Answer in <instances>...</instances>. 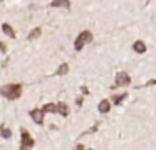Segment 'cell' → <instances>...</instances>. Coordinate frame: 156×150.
Here are the masks:
<instances>
[{
	"mask_svg": "<svg viewBox=\"0 0 156 150\" xmlns=\"http://www.w3.org/2000/svg\"><path fill=\"white\" fill-rule=\"evenodd\" d=\"M0 95H4L9 100H15L22 95V87L19 83H12V85H5L0 88Z\"/></svg>",
	"mask_w": 156,
	"mask_h": 150,
	"instance_id": "6da1fadb",
	"label": "cell"
},
{
	"mask_svg": "<svg viewBox=\"0 0 156 150\" xmlns=\"http://www.w3.org/2000/svg\"><path fill=\"white\" fill-rule=\"evenodd\" d=\"M89 42H92V33L89 32V30H84V32H81V33L77 35V38H76L74 48H76V50H81L82 47H84L86 43H89Z\"/></svg>",
	"mask_w": 156,
	"mask_h": 150,
	"instance_id": "7a4b0ae2",
	"label": "cell"
},
{
	"mask_svg": "<svg viewBox=\"0 0 156 150\" xmlns=\"http://www.w3.org/2000/svg\"><path fill=\"white\" fill-rule=\"evenodd\" d=\"M129 83H131V78H129V75L126 72H119L116 75V87H126Z\"/></svg>",
	"mask_w": 156,
	"mask_h": 150,
	"instance_id": "3957f363",
	"label": "cell"
},
{
	"mask_svg": "<svg viewBox=\"0 0 156 150\" xmlns=\"http://www.w3.org/2000/svg\"><path fill=\"white\" fill-rule=\"evenodd\" d=\"M22 145L20 148H30V147H34V140H32V137L29 135V132L25 128H22Z\"/></svg>",
	"mask_w": 156,
	"mask_h": 150,
	"instance_id": "277c9868",
	"label": "cell"
},
{
	"mask_svg": "<svg viewBox=\"0 0 156 150\" xmlns=\"http://www.w3.org/2000/svg\"><path fill=\"white\" fill-rule=\"evenodd\" d=\"M30 117L37 125H42V123H44V110H41V108L30 110Z\"/></svg>",
	"mask_w": 156,
	"mask_h": 150,
	"instance_id": "5b68a950",
	"label": "cell"
},
{
	"mask_svg": "<svg viewBox=\"0 0 156 150\" xmlns=\"http://www.w3.org/2000/svg\"><path fill=\"white\" fill-rule=\"evenodd\" d=\"M51 7H55V8H57V7L69 8V7H71V2H69V0H52V2H51Z\"/></svg>",
	"mask_w": 156,
	"mask_h": 150,
	"instance_id": "8992f818",
	"label": "cell"
},
{
	"mask_svg": "<svg viewBox=\"0 0 156 150\" xmlns=\"http://www.w3.org/2000/svg\"><path fill=\"white\" fill-rule=\"evenodd\" d=\"M109 110H111V103H109V100H101L99 102V112L101 113H108Z\"/></svg>",
	"mask_w": 156,
	"mask_h": 150,
	"instance_id": "52a82bcc",
	"label": "cell"
},
{
	"mask_svg": "<svg viewBox=\"0 0 156 150\" xmlns=\"http://www.w3.org/2000/svg\"><path fill=\"white\" fill-rule=\"evenodd\" d=\"M57 113H59V115H62V117H67L69 115V107L66 105L64 102L57 103Z\"/></svg>",
	"mask_w": 156,
	"mask_h": 150,
	"instance_id": "ba28073f",
	"label": "cell"
},
{
	"mask_svg": "<svg viewBox=\"0 0 156 150\" xmlns=\"http://www.w3.org/2000/svg\"><path fill=\"white\" fill-rule=\"evenodd\" d=\"M133 48H134V52H138V53H144L146 52V43L141 42V40H138V42H134Z\"/></svg>",
	"mask_w": 156,
	"mask_h": 150,
	"instance_id": "9c48e42d",
	"label": "cell"
},
{
	"mask_svg": "<svg viewBox=\"0 0 156 150\" xmlns=\"http://www.w3.org/2000/svg\"><path fill=\"white\" fill-rule=\"evenodd\" d=\"M2 30H4V33H5L7 37H12V38L15 37V32H14V28H12V27L9 25V23H4V25H2Z\"/></svg>",
	"mask_w": 156,
	"mask_h": 150,
	"instance_id": "30bf717a",
	"label": "cell"
},
{
	"mask_svg": "<svg viewBox=\"0 0 156 150\" xmlns=\"http://www.w3.org/2000/svg\"><path fill=\"white\" fill-rule=\"evenodd\" d=\"M67 72H69V65H67V63H62V65L57 68V72H55V75H66Z\"/></svg>",
	"mask_w": 156,
	"mask_h": 150,
	"instance_id": "8fae6325",
	"label": "cell"
},
{
	"mask_svg": "<svg viewBox=\"0 0 156 150\" xmlns=\"http://www.w3.org/2000/svg\"><path fill=\"white\" fill-rule=\"evenodd\" d=\"M44 113L45 112H57V105H54V103H47V105H44Z\"/></svg>",
	"mask_w": 156,
	"mask_h": 150,
	"instance_id": "7c38bea8",
	"label": "cell"
},
{
	"mask_svg": "<svg viewBox=\"0 0 156 150\" xmlns=\"http://www.w3.org/2000/svg\"><path fill=\"white\" fill-rule=\"evenodd\" d=\"M124 98H126V93H121V95H112V102L118 103V105H119V103H121Z\"/></svg>",
	"mask_w": 156,
	"mask_h": 150,
	"instance_id": "4fadbf2b",
	"label": "cell"
},
{
	"mask_svg": "<svg viewBox=\"0 0 156 150\" xmlns=\"http://www.w3.org/2000/svg\"><path fill=\"white\" fill-rule=\"evenodd\" d=\"M0 135L4 137V138H10V137H12V132H10L9 128H5V127H4V128H0Z\"/></svg>",
	"mask_w": 156,
	"mask_h": 150,
	"instance_id": "5bb4252c",
	"label": "cell"
},
{
	"mask_svg": "<svg viewBox=\"0 0 156 150\" xmlns=\"http://www.w3.org/2000/svg\"><path fill=\"white\" fill-rule=\"evenodd\" d=\"M41 35V28H34L30 32V35H29V40H34V38H37V37Z\"/></svg>",
	"mask_w": 156,
	"mask_h": 150,
	"instance_id": "9a60e30c",
	"label": "cell"
},
{
	"mask_svg": "<svg viewBox=\"0 0 156 150\" xmlns=\"http://www.w3.org/2000/svg\"><path fill=\"white\" fill-rule=\"evenodd\" d=\"M5 50H7V47H5V43H4V42H0V52L4 53Z\"/></svg>",
	"mask_w": 156,
	"mask_h": 150,
	"instance_id": "2e32d148",
	"label": "cell"
}]
</instances>
